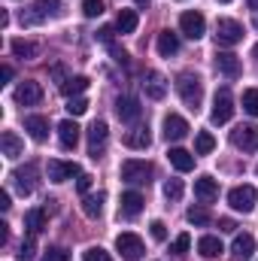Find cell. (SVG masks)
I'll use <instances>...</instances> for the list:
<instances>
[{"mask_svg": "<svg viewBox=\"0 0 258 261\" xmlns=\"http://www.w3.org/2000/svg\"><path fill=\"white\" fill-rule=\"evenodd\" d=\"M255 173H258V167H255Z\"/></svg>", "mask_w": 258, "mask_h": 261, "instance_id": "obj_55", "label": "cell"}, {"mask_svg": "<svg viewBox=\"0 0 258 261\" xmlns=\"http://www.w3.org/2000/svg\"><path fill=\"white\" fill-rule=\"evenodd\" d=\"M143 91H146V97L161 100V97L167 94V82H164V76H161L158 70H146V76H143Z\"/></svg>", "mask_w": 258, "mask_h": 261, "instance_id": "obj_14", "label": "cell"}, {"mask_svg": "<svg viewBox=\"0 0 258 261\" xmlns=\"http://www.w3.org/2000/svg\"><path fill=\"white\" fill-rule=\"evenodd\" d=\"M179 31H183L189 40H200V37L207 34V18H203L197 9H189V12L179 15Z\"/></svg>", "mask_w": 258, "mask_h": 261, "instance_id": "obj_7", "label": "cell"}, {"mask_svg": "<svg viewBox=\"0 0 258 261\" xmlns=\"http://www.w3.org/2000/svg\"><path fill=\"white\" fill-rule=\"evenodd\" d=\"M116 116H119L122 122L134 125V122L143 116V107H140V100H137V97L125 94V97H119V100H116Z\"/></svg>", "mask_w": 258, "mask_h": 261, "instance_id": "obj_13", "label": "cell"}, {"mask_svg": "<svg viewBox=\"0 0 258 261\" xmlns=\"http://www.w3.org/2000/svg\"><path fill=\"white\" fill-rule=\"evenodd\" d=\"M219 228H222V231H234V228H237V225H234V222H231V219H219Z\"/></svg>", "mask_w": 258, "mask_h": 261, "instance_id": "obj_47", "label": "cell"}, {"mask_svg": "<svg viewBox=\"0 0 258 261\" xmlns=\"http://www.w3.org/2000/svg\"><path fill=\"white\" fill-rule=\"evenodd\" d=\"M107 140H110V128H107V122H100V119H97V122L88 128V152H91V158H94V161L104 155Z\"/></svg>", "mask_w": 258, "mask_h": 261, "instance_id": "obj_9", "label": "cell"}, {"mask_svg": "<svg viewBox=\"0 0 258 261\" xmlns=\"http://www.w3.org/2000/svg\"><path fill=\"white\" fill-rule=\"evenodd\" d=\"M231 116H234V97H231L228 88H219L216 97H213L210 119H213V125H225V122H231Z\"/></svg>", "mask_w": 258, "mask_h": 261, "instance_id": "obj_4", "label": "cell"}, {"mask_svg": "<svg viewBox=\"0 0 258 261\" xmlns=\"http://www.w3.org/2000/svg\"><path fill=\"white\" fill-rule=\"evenodd\" d=\"M0 79H3V82H9V79H12V67H9V64L0 67Z\"/></svg>", "mask_w": 258, "mask_h": 261, "instance_id": "obj_46", "label": "cell"}, {"mask_svg": "<svg viewBox=\"0 0 258 261\" xmlns=\"http://www.w3.org/2000/svg\"><path fill=\"white\" fill-rule=\"evenodd\" d=\"M85 88H88L85 76H67L64 82H61V94H67V97H79Z\"/></svg>", "mask_w": 258, "mask_h": 261, "instance_id": "obj_30", "label": "cell"}, {"mask_svg": "<svg viewBox=\"0 0 258 261\" xmlns=\"http://www.w3.org/2000/svg\"><path fill=\"white\" fill-rule=\"evenodd\" d=\"M9 49H12L15 58H37V55H40V46L31 43V40H12Z\"/></svg>", "mask_w": 258, "mask_h": 261, "instance_id": "obj_31", "label": "cell"}, {"mask_svg": "<svg viewBox=\"0 0 258 261\" xmlns=\"http://www.w3.org/2000/svg\"><path fill=\"white\" fill-rule=\"evenodd\" d=\"M179 52V37L173 34V31H161L158 34V55L161 58H170V55H176Z\"/></svg>", "mask_w": 258, "mask_h": 261, "instance_id": "obj_23", "label": "cell"}, {"mask_svg": "<svg viewBox=\"0 0 258 261\" xmlns=\"http://www.w3.org/2000/svg\"><path fill=\"white\" fill-rule=\"evenodd\" d=\"M213 37H216V46H237L243 40V24L234 18H219Z\"/></svg>", "mask_w": 258, "mask_h": 261, "instance_id": "obj_3", "label": "cell"}, {"mask_svg": "<svg viewBox=\"0 0 258 261\" xmlns=\"http://www.w3.org/2000/svg\"><path fill=\"white\" fill-rule=\"evenodd\" d=\"M137 3H149V0H137Z\"/></svg>", "mask_w": 258, "mask_h": 261, "instance_id": "obj_52", "label": "cell"}, {"mask_svg": "<svg viewBox=\"0 0 258 261\" xmlns=\"http://www.w3.org/2000/svg\"><path fill=\"white\" fill-rule=\"evenodd\" d=\"M255 200H258V192L252 186H234V189L228 192V203H231L237 213H252Z\"/></svg>", "mask_w": 258, "mask_h": 261, "instance_id": "obj_6", "label": "cell"}, {"mask_svg": "<svg viewBox=\"0 0 258 261\" xmlns=\"http://www.w3.org/2000/svg\"><path fill=\"white\" fill-rule=\"evenodd\" d=\"M255 58H258V46H255Z\"/></svg>", "mask_w": 258, "mask_h": 261, "instance_id": "obj_54", "label": "cell"}, {"mask_svg": "<svg viewBox=\"0 0 258 261\" xmlns=\"http://www.w3.org/2000/svg\"><path fill=\"white\" fill-rule=\"evenodd\" d=\"M0 146H3V155L9 158V161H15L21 152H24V146H21V140L12 134V130H3L0 134Z\"/></svg>", "mask_w": 258, "mask_h": 261, "instance_id": "obj_24", "label": "cell"}, {"mask_svg": "<svg viewBox=\"0 0 258 261\" xmlns=\"http://www.w3.org/2000/svg\"><path fill=\"white\" fill-rule=\"evenodd\" d=\"M197 252L203 255V258H216V255H222V240L219 237H200L197 240Z\"/></svg>", "mask_w": 258, "mask_h": 261, "instance_id": "obj_32", "label": "cell"}, {"mask_svg": "<svg viewBox=\"0 0 258 261\" xmlns=\"http://www.w3.org/2000/svg\"><path fill=\"white\" fill-rule=\"evenodd\" d=\"M231 143L243 152H258V128L255 125H237L231 130Z\"/></svg>", "mask_w": 258, "mask_h": 261, "instance_id": "obj_10", "label": "cell"}, {"mask_svg": "<svg viewBox=\"0 0 258 261\" xmlns=\"http://www.w3.org/2000/svg\"><path fill=\"white\" fill-rule=\"evenodd\" d=\"M243 110L249 116H258V88H246L243 91Z\"/></svg>", "mask_w": 258, "mask_h": 261, "instance_id": "obj_34", "label": "cell"}, {"mask_svg": "<svg viewBox=\"0 0 258 261\" xmlns=\"http://www.w3.org/2000/svg\"><path fill=\"white\" fill-rule=\"evenodd\" d=\"M58 6H61V0H37V12H31L28 18H21V21H28V24H34V21H43L46 15H55L58 12Z\"/></svg>", "mask_w": 258, "mask_h": 261, "instance_id": "obj_26", "label": "cell"}, {"mask_svg": "<svg viewBox=\"0 0 258 261\" xmlns=\"http://www.w3.org/2000/svg\"><path fill=\"white\" fill-rule=\"evenodd\" d=\"M34 252H37V246H34V237L28 234V237L21 240V246H18V261H31Z\"/></svg>", "mask_w": 258, "mask_h": 261, "instance_id": "obj_38", "label": "cell"}, {"mask_svg": "<svg viewBox=\"0 0 258 261\" xmlns=\"http://www.w3.org/2000/svg\"><path fill=\"white\" fill-rule=\"evenodd\" d=\"M122 179L128 182V186H149L152 182V173H155V167L149 164V161H140V158H128V161H122Z\"/></svg>", "mask_w": 258, "mask_h": 261, "instance_id": "obj_2", "label": "cell"}, {"mask_svg": "<svg viewBox=\"0 0 258 261\" xmlns=\"http://www.w3.org/2000/svg\"><path fill=\"white\" fill-rule=\"evenodd\" d=\"M116 249L122 252V258L125 261H140L143 258V252H146L143 240H140L137 234H131V231H122V234L116 237Z\"/></svg>", "mask_w": 258, "mask_h": 261, "instance_id": "obj_5", "label": "cell"}, {"mask_svg": "<svg viewBox=\"0 0 258 261\" xmlns=\"http://www.w3.org/2000/svg\"><path fill=\"white\" fill-rule=\"evenodd\" d=\"M43 261H70V252H67L64 246H49Z\"/></svg>", "mask_w": 258, "mask_h": 261, "instance_id": "obj_42", "label": "cell"}, {"mask_svg": "<svg viewBox=\"0 0 258 261\" xmlns=\"http://www.w3.org/2000/svg\"><path fill=\"white\" fill-rule=\"evenodd\" d=\"M46 173H49L52 182H67V179H73V176H82V170H79L76 161H61V158H52V161L46 164Z\"/></svg>", "mask_w": 258, "mask_h": 261, "instance_id": "obj_8", "label": "cell"}, {"mask_svg": "<svg viewBox=\"0 0 258 261\" xmlns=\"http://www.w3.org/2000/svg\"><path fill=\"white\" fill-rule=\"evenodd\" d=\"M161 128H164V137H167V140H173V143H176V140H183V137L189 134V122H186L183 116H176V113H167Z\"/></svg>", "mask_w": 258, "mask_h": 261, "instance_id": "obj_16", "label": "cell"}, {"mask_svg": "<svg viewBox=\"0 0 258 261\" xmlns=\"http://www.w3.org/2000/svg\"><path fill=\"white\" fill-rule=\"evenodd\" d=\"M164 197L167 200H179L183 197V179H167L164 182Z\"/></svg>", "mask_w": 258, "mask_h": 261, "instance_id": "obj_37", "label": "cell"}, {"mask_svg": "<svg viewBox=\"0 0 258 261\" xmlns=\"http://www.w3.org/2000/svg\"><path fill=\"white\" fill-rule=\"evenodd\" d=\"M113 34H116L113 28H100V31H97V40L107 43V46H113Z\"/></svg>", "mask_w": 258, "mask_h": 261, "instance_id": "obj_45", "label": "cell"}, {"mask_svg": "<svg viewBox=\"0 0 258 261\" xmlns=\"http://www.w3.org/2000/svg\"><path fill=\"white\" fill-rule=\"evenodd\" d=\"M255 31H258V12H255Z\"/></svg>", "mask_w": 258, "mask_h": 261, "instance_id": "obj_51", "label": "cell"}, {"mask_svg": "<svg viewBox=\"0 0 258 261\" xmlns=\"http://www.w3.org/2000/svg\"><path fill=\"white\" fill-rule=\"evenodd\" d=\"M15 100H18L21 107H37V103L43 100V88H40V82L24 79V82L15 88Z\"/></svg>", "mask_w": 258, "mask_h": 261, "instance_id": "obj_12", "label": "cell"}, {"mask_svg": "<svg viewBox=\"0 0 258 261\" xmlns=\"http://www.w3.org/2000/svg\"><path fill=\"white\" fill-rule=\"evenodd\" d=\"M43 228H46V210H40V206H37V210H28V213H24V231H28L31 237H37Z\"/></svg>", "mask_w": 258, "mask_h": 261, "instance_id": "obj_25", "label": "cell"}, {"mask_svg": "<svg viewBox=\"0 0 258 261\" xmlns=\"http://www.w3.org/2000/svg\"><path fill=\"white\" fill-rule=\"evenodd\" d=\"M176 91H179L183 103L197 113V107H200V100H203V82H200L194 73H179V79H176Z\"/></svg>", "mask_w": 258, "mask_h": 261, "instance_id": "obj_1", "label": "cell"}, {"mask_svg": "<svg viewBox=\"0 0 258 261\" xmlns=\"http://www.w3.org/2000/svg\"><path fill=\"white\" fill-rule=\"evenodd\" d=\"M58 140H61L64 149H76V143H79V125L73 119H64L58 125Z\"/></svg>", "mask_w": 258, "mask_h": 261, "instance_id": "obj_21", "label": "cell"}, {"mask_svg": "<svg viewBox=\"0 0 258 261\" xmlns=\"http://www.w3.org/2000/svg\"><path fill=\"white\" fill-rule=\"evenodd\" d=\"M82 261H113V255L104 249V246H88L82 252Z\"/></svg>", "mask_w": 258, "mask_h": 261, "instance_id": "obj_35", "label": "cell"}, {"mask_svg": "<svg viewBox=\"0 0 258 261\" xmlns=\"http://www.w3.org/2000/svg\"><path fill=\"white\" fill-rule=\"evenodd\" d=\"M6 240H9V231H6V225H0V246H3Z\"/></svg>", "mask_w": 258, "mask_h": 261, "instance_id": "obj_49", "label": "cell"}, {"mask_svg": "<svg viewBox=\"0 0 258 261\" xmlns=\"http://www.w3.org/2000/svg\"><path fill=\"white\" fill-rule=\"evenodd\" d=\"M219 3H231V0H219Z\"/></svg>", "mask_w": 258, "mask_h": 261, "instance_id": "obj_53", "label": "cell"}, {"mask_svg": "<svg viewBox=\"0 0 258 261\" xmlns=\"http://www.w3.org/2000/svg\"><path fill=\"white\" fill-rule=\"evenodd\" d=\"M143 195L140 192H125L122 195V203H119V219H134V216H140L143 213Z\"/></svg>", "mask_w": 258, "mask_h": 261, "instance_id": "obj_17", "label": "cell"}, {"mask_svg": "<svg viewBox=\"0 0 258 261\" xmlns=\"http://www.w3.org/2000/svg\"><path fill=\"white\" fill-rule=\"evenodd\" d=\"M24 130L37 143H46L49 140V119H43V116H24Z\"/></svg>", "mask_w": 258, "mask_h": 261, "instance_id": "obj_20", "label": "cell"}, {"mask_svg": "<svg viewBox=\"0 0 258 261\" xmlns=\"http://www.w3.org/2000/svg\"><path fill=\"white\" fill-rule=\"evenodd\" d=\"M213 149H216L213 134H210V130H200V134L194 137V155H210Z\"/></svg>", "mask_w": 258, "mask_h": 261, "instance_id": "obj_33", "label": "cell"}, {"mask_svg": "<svg viewBox=\"0 0 258 261\" xmlns=\"http://www.w3.org/2000/svg\"><path fill=\"white\" fill-rule=\"evenodd\" d=\"M137 24H140V18H137L134 9H119V18H116V31L119 34H134Z\"/></svg>", "mask_w": 258, "mask_h": 261, "instance_id": "obj_29", "label": "cell"}, {"mask_svg": "<svg viewBox=\"0 0 258 261\" xmlns=\"http://www.w3.org/2000/svg\"><path fill=\"white\" fill-rule=\"evenodd\" d=\"M189 249H192V237H189V234H179V237L173 240V246H170L173 255H186Z\"/></svg>", "mask_w": 258, "mask_h": 261, "instance_id": "obj_39", "label": "cell"}, {"mask_svg": "<svg viewBox=\"0 0 258 261\" xmlns=\"http://www.w3.org/2000/svg\"><path fill=\"white\" fill-rule=\"evenodd\" d=\"M186 219H189L192 225H210V213H207V206H192V210L186 213Z\"/></svg>", "mask_w": 258, "mask_h": 261, "instance_id": "obj_36", "label": "cell"}, {"mask_svg": "<svg viewBox=\"0 0 258 261\" xmlns=\"http://www.w3.org/2000/svg\"><path fill=\"white\" fill-rule=\"evenodd\" d=\"M231 252H234L237 261H249L255 255V237L252 234H237L234 243H231Z\"/></svg>", "mask_w": 258, "mask_h": 261, "instance_id": "obj_19", "label": "cell"}, {"mask_svg": "<svg viewBox=\"0 0 258 261\" xmlns=\"http://www.w3.org/2000/svg\"><path fill=\"white\" fill-rule=\"evenodd\" d=\"M194 197H197L200 203H213V200L219 197V182H216L213 176H200V179H194Z\"/></svg>", "mask_w": 258, "mask_h": 261, "instance_id": "obj_18", "label": "cell"}, {"mask_svg": "<svg viewBox=\"0 0 258 261\" xmlns=\"http://www.w3.org/2000/svg\"><path fill=\"white\" fill-rule=\"evenodd\" d=\"M12 203H9V192H0V210H9Z\"/></svg>", "mask_w": 258, "mask_h": 261, "instance_id": "obj_48", "label": "cell"}, {"mask_svg": "<svg viewBox=\"0 0 258 261\" xmlns=\"http://www.w3.org/2000/svg\"><path fill=\"white\" fill-rule=\"evenodd\" d=\"M85 110H88V100H85V97H70V100H67V113H70V116H82Z\"/></svg>", "mask_w": 258, "mask_h": 261, "instance_id": "obj_40", "label": "cell"}, {"mask_svg": "<svg viewBox=\"0 0 258 261\" xmlns=\"http://www.w3.org/2000/svg\"><path fill=\"white\" fill-rule=\"evenodd\" d=\"M76 189H79V195L85 197V195H88V189H91V176H88V173L76 176Z\"/></svg>", "mask_w": 258, "mask_h": 261, "instance_id": "obj_44", "label": "cell"}, {"mask_svg": "<svg viewBox=\"0 0 258 261\" xmlns=\"http://www.w3.org/2000/svg\"><path fill=\"white\" fill-rule=\"evenodd\" d=\"M213 64H216V70H219L225 79H237V76H240V58H237L234 52H216Z\"/></svg>", "mask_w": 258, "mask_h": 261, "instance_id": "obj_15", "label": "cell"}, {"mask_svg": "<svg viewBox=\"0 0 258 261\" xmlns=\"http://www.w3.org/2000/svg\"><path fill=\"white\" fill-rule=\"evenodd\" d=\"M82 12H85L88 18H97V15L104 12V0H82Z\"/></svg>", "mask_w": 258, "mask_h": 261, "instance_id": "obj_41", "label": "cell"}, {"mask_svg": "<svg viewBox=\"0 0 258 261\" xmlns=\"http://www.w3.org/2000/svg\"><path fill=\"white\" fill-rule=\"evenodd\" d=\"M12 182H15V189L21 192V195H31L34 189H37V164H24V167H18V170H12Z\"/></svg>", "mask_w": 258, "mask_h": 261, "instance_id": "obj_11", "label": "cell"}, {"mask_svg": "<svg viewBox=\"0 0 258 261\" xmlns=\"http://www.w3.org/2000/svg\"><path fill=\"white\" fill-rule=\"evenodd\" d=\"M246 3H249V9H255L258 12V0H246Z\"/></svg>", "mask_w": 258, "mask_h": 261, "instance_id": "obj_50", "label": "cell"}, {"mask_svg": "<svg viewBox=\"0 0 258 261\" xmlns=\"http://www.w3.org/2000/svg\"><path fill=\"white\" fill-rule=\"evenodd\" d=\"M167 161H170L179 173L194 170V155H192V152H186V149H170V152H167Z\"/></svg>", "mask_w": 258, "mask_h": 261, "instance_id": "obj_22", "label": "cell"}, {"mask_svg": "<svg viewBox=\"0 0 258 261\" xmlns=\"http://www.w3.org/2000/svg\"><path fill=\"white\" fill-rule=\"evenodd\" d=\"M104 200H107L104 192H97V195H85L82 197V213H85L88 219H100V213H104Z\"/></svg>", "mask_w": 258, "mask_h": 261, "instance_id": "obj_27", "label": "cell"}, {"mask_svg": "<svg viewBox=\"0 0 258 261\" xmlns=\"http://www.w3.org/2000/svg\"><path fill=\"white\" fill-rule=\"evenodd\" d=\"M149 231H152V237H155L158 243H161V240H167V225H164L161 219H155V222L149 225Z\"/></svg>", "mask_w": 258, "mask_h": 261, "instance_id": "obj_43", "label": "cell"}, {"mask_svg": "<svg viewBox=\"0 0 258 261\" xmlns=\"http://www.w3.org/2000/svg\"><path fill=\"white\" fill-rule=\"evenodd\" d=\"M149 143H152L149 128H134V130L125 134V146H128V149H149Z\"/></svg>", "mask_w": 258, "mask_h": 261, "instance_id": "obj_28", "label": "cell"}]
</instances>
